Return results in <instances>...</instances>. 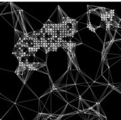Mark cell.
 <instances>
[{
    "label": "cell",
    "mask_w": 121,
    "mask_h": 120,
    "mask_svg": "<svg viewBox=\"0 0 121 120\" xmlns=\"http://www.w3.org/2000/svg\"><path fill=\"white\" fill-rule=\"evenodd\" d=\"M59 11L62 16V22L60 23V26L62 36L64 38L66 36H73L77 32V21L68 17L60 8Z\"/></svg>",
    "instance_id": "obj_1"
},
{
    "label": "cell",
    "mask_w": 121,
    "mask_h": 120,
    "mask_svg": "<svg viewBox=\"0 0 121 120\" xmlns=\"http://www.w3.org/2000/svg\"><path fill=\"white\" fill-rule=\"evenodd\" d=\"M46 65V63H29L28 62L20 61L19 65L16 70V74L25 83L30 75V73L33 71L38 70L40 67Z\"/></svg>",
    "instance_id": "obj_2"
},
{
    "label": "cell",
    "mask_w": 121,
    "mask_h": 120,
    "mask_svg": "<svg viewBox=\"0 0 121 120\" xmlns=\"http://www.w3.org/2000/svg\"><path fill=\"white\" fill-rule=\"evenodd\" d=\"M75 44L74 43L69 41H63L62 44V46L63 48H64L66 52H68L70 61L72 62V63L75 65L76 68H78V65L77 63V59L75 58Z\"/></svg>",
    "instance_id": "obj_3"
}]
</instances>
